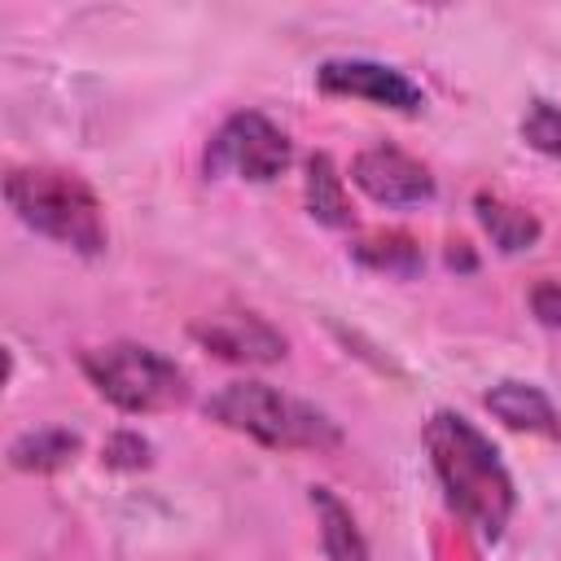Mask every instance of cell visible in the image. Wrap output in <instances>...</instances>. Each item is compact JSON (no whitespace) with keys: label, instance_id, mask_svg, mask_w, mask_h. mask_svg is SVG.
<instances>
[{"label":"cell","instance_id":"obj_3","mask_svg":"<svg viewBox=\"0 0 561 561\" xmlns=\"http://www.w3.org/2000/svg\"><path fill=\"white\" fill-rule=\"evenodd\" d=\"M206 416L280 451H329L342 443V430L320 408L289 399L267 381H228L206 399Z\"/></svg>","mask_w":561,"mask_h":561},{"label":"cell","instance_id":"obj_1","mask_svg":"<svg viewBox=\"0 0 561 561\" xmlns=\"http://www.w3.org/2000/svg\"><path fill=\"white\" fill-rule=\"evenodd\" d=\"M430 465L447 491V504L482 535L500 539L513 517V478L491 447L486 434H478L460 412H434L425 425Z\"/></svg>","mask_w":561,"mask_h":561},{"label":"cell","instance_id":"obj_2","mask_svg":"<svg viewBox=\"0 0 561 561\" xmlns=\"http://www.w3.org/2000/svg\"><path fill=\"white\" fill-rule=\"evenodd\" d=\"M4 197H9L13 215L26 228H35L39 237H53L57 245H70L75 254H101L105 250L101 202L75 171L13 167L4 175Z\"/></svg>","mask_w":561,"mask_h":561},{"label":"cell","instance_id":"obj_7","mask_svg":"<svg viewBox=\"0 0 561 561\" xmlns=\"http://www.w3.org/2000/svg\"><path fill=\"white\" fill-rule=\"evenodd\" d=\"M351 180L381 206H416L434 197V175L425 162L403 153L399 145H368L351 158Z\"/></svg>","mask_w":561,"mask_h":561},{"label":"cell","instance_id":"obj_14","mask_svg":"<svg viewBox=\"0 0 561 561\" xmlns=\"http://www.w3.org/2000/svg\"><path fill=\"white\" fill-rule=\"evenodd\" d=\"M473 210H478V224L491 232V241L504 250V254H517V250H530L539 241V219L495 193H478L473 197Z\"/></svg>","mask_w":561,"mask_h":561},{"label":"cell","instance_id":"obj_6","mask_svg":"<svg viewBox=\"0 0 561 561\" xmlns=\"http://www.w3.org/2000/svg\"><path fill=\"white\" fill-rule=\"evenodd\" d=\"M316 83L333 96H364L373 105H386V110H399V114H416L425 105V92L394 66L386 61H368V57H333V61H320L316 70Z\"/></svg>","mask_w":561,"mask_h":561},{"label":"cell","instance_id":"obj_5","mask_svg":"<svg viewBox=\"0 0 561 561\" xmlns=\"http://www.w3.org/2000/svg\"><path fill=\"white\" fill-rule=\"evenodd\" d=\"M289 158H294L289 136L272 118H263L254 110H241L215 131V140L206 149V171L210 175L215 171H237L241 180L267 184L289 167Z\"/></svg>","mask_w":561,"mask_h":561},{"label":"cell","instance_id":"obj_13","mask_svg":"<svg viewBox=\"0 0 561 561\" xmlns=\"http://www.w3.org/2000/svg\"><path fill=\"white\" fill-rule=\"evenodd\" d=\"M351 259L373 267V272H386V276H416L425 254L416 245V237L399 232V228H377V232H364L355 245H351Z\"/></svg>","mask_w":561,"mask_h":561},{"label":"cell","instance_id":"obj_8","mask_svg":"<svg viewBox=\"0 0 561 561\" xmlns=\"http://www.w3.org/2000/svg\"><path fill=\"white\" fill-rule=\"evenodd\" d=\"M210 355L228 364H276L285 359V337L254 311H219L206 320H193L188 329Z\"/></svg>","mask_w":561,"mask_h":561},{"label":"cell","instance_id":"obj_17","mask_svg":"<svg viewBox=\"0 0 561 561\" xmlns=\"http://www.w3.org/2000/svg\"><path fill=\"white\" fill-rule=\"evenodd\" d=\"M530 311L539 316V324L561 329V280H539L530 289Z\"/></svg>","mask_w":561,"mask_h":561},{"label":"cell","instance_id":"obj_10","mask_svg":"<svg viewBox=\"0 0 561 561\" xmlns=\"http://www.w3.org/2000/svg\"><path fill=\"white\" fill-rule=\"evenodd\" d=\"M79 434L61 430V425H44V430H26L9 443V465L18 473H57L79 456Z\"/></svg>","mask_w":561,"mask_h":561},{"label":"cell","instance_id":"obj_9","mask_svg":"<svg viewBox=\"0 0 561 561\" xmlns=\"http://www.w3.org/2000/svg\"><path fill=\"white\" fill-rule=\"evenodd\" d=\"M486 412L495 421H504L508 430H526V434H543V438H561V416L552 408V399L530 386V381H500L482 394Z\"/></svg>","mask_w":561,"mask_h":561},{"label":"cell","instance_id":"obj_4","mask_svg":"<svg viewBox=\"0 0 561 561\" xmlns=\"http://www.w3.org/2000/svg\"><path fill=\"white\" fill-rule=\"evenodd\" d=\"M79 368L118 412H167L188 399V373L153 346L110 342L79 355Z\"/></svg>","mask_w":561,"mask_h":561},{"label":"cell","instance_id":"obj_16","mask_svg":"<svg viewBox=\"0 0 561 561\" xmlns=\"http://www.w3.org/2000/svg\"><path fill=\"white\" fill-rule=\"evenodd\" d=\"M522 140L539 153L561 158V110L548 105V101H530V110L522 118Z\"/></svg>","mask_w":561,"mask_h":561},{"label":"cell","instance_id":"obj_18","mask_svg":"<svg viewBox=\"0 0 561 561\" xmlns=\"http://www.w3.org/2000/svg\"><path fill=\"white\" fill-rule=\"evenodd\" d=\"M447 263H451V267H473V254L465 250V241H451V250H447Z\"/></svg>","mask_w":561,"mask_h":561},{"label":"cell","instance_id":"obj_12","mask_svg":"<svg viewBox=\"0 0 561 561\" xmlns=\"http://www.w3.org/2000/svg\"><path fill=\"white\" fill-rule=\"evenodd\" d=\"M307 215L324 228H351L355 224V206L342 188V175L333 167L329 153H311L307 158Z\"/></svg>","mask_w":561,"mask_h":561},{"label":"cell","instance_id":"obj_11","mask_svg":"<svg viewBox=\"0 0 561 561\" xmlns=\"http://www.w3.org/2000/svg\"><path fill=\"white\" fill-rule=\"evenodd\" d=\"M311 508L320 522V543L329 561H368V539L355 526L351 508L329 491V486H311Z\"/></svg>","mask_w":561,"mask_h":561},{"label":"cell","instance_id":"obj_15","mask_svg":"<svg viewBox=\"0 0 561 561\" xmlns=\"http://www.w3.org/2000/svg\"><path fill=\"white\" fill-rule=\"evenodd\" d=\"M101 465L105 469H118V473H136V469H149L153 465V447L136 430H114L101 443Z\"/></svg>","mask_w":561,"mask_h":561}]
</instances>
